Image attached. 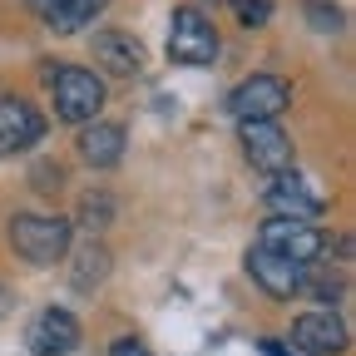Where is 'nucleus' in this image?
<instances>
[{"label": "nucleus", "mask_w": 356, "mask_h": 356, "mask_svg": "<svg viewBox=\"0 0 356 356\" xmlns=\"http://www.w3.org/2000/svg\"><path fill=\"white\" fill-rule=\"evenodd\" d=\"M267 208H273L277 218H297V222H312V218H322V208H327V198H322V188L312 184L307 173H297V168H282V173H273V184H267Z\"/></svg>", "instance_id": "nucleus-5"}, {"label": "nucleus", "mask_w": 356, "mask_h": 356, "mask_svg": "<svg viewBox=\"0 0 356 356\" xmlns=\"http://www.w3.org/2000/svg\"><path fill=\"white\" fill-rule=\"evenodd\" d=\"M228 6H233V15H238L248 30H257V25L273 20V0H228Z\"/></svg>", "instance_id": "nucleus-18"}, {"label": "nucleus", "mask_w": 356, "mask_h": 356, "mask_svg": "<svg viewBox=\"0 0 356 356\" xmlns=\"http://www.w3.org/2000/svg\"><path fill=\"white\" fill-rule=\"evenodd\" d=\"M302 292H312V297H317V302H341L346 297V277L341 273H327V267L317 262V267H307V273H302Z\"/></svg>", "instance_id": "nucleus-16"}, {"label": "nucleus", "mask_w": 356, "mask_h": 356, "mask_svg": "<svg viewBox=\"0 0 356 356\" xmlns=\"http://www.w3.org/2000/svg\"><path fill=\"white\" fill-rule=\"evenodd\" d=\"M262 356H297V351L282 346V341H262Z\"/></svg>", "instance_id": "nucleus-22"}, {"label": "nucleus", "mask_w": 356, "mask_h": 356, "mask_svg": "<svg viewBox=\"0 0 356 356\" xmlns=\"http://www.w3.org/2000/svg\"><path fill=\"white\" fill-rule=\"evenodd\" d=\"M79 322H74V312H65V307H44V312H35L30 317V327H25V346H30V356H70L74 346H79Z\"/></svg>", "instance_id": "nucleus-8"}, {"label": "nucleus", "mask_w": 356, "mask_h": 356, "mask_svg": "<svg viewBox=\"0 0 356 356\" xmlns=\"http://www.w3.org/2000/svg\"><path fill=\"white\" fill-rule=\"evenodd\" d=\"M287 104H292V84L282 74H252V79H243L228 95V109L238 114V124H248V119H277Z\"/></svg>", "instance_id": "nucleus-6"}, {"label": "nucleus", "mask_w": 356, "mask_h": 356, "mask_svg": "<svg viewBox=\"0 0 356 356\" xmlns=\"http://www.w3.org/2000/svg\"><path fill=\"white\" fill-rule=\"evenodd\" d=\"M70 238H74V222L60 213H15L10 218V248L30 267H50V262L70 257Z\"/></svg>", "instance_id": "nucleus-1"}, {"label": "nucleus", "mask_w": 356, "mask_h": 356, "mask_svg": "<svg viewBox=\"0 0 356 356\" xmlns=\"http://www.w3.org/2000/svg\"><path fill=\"white\" fill-rule=\"evenodd\" d=\"M30 178H35V188H40V193H60L65 168H60V163H35V173H30Z\"/></svg>", "instance_id": "nucleus-20"}, {"label": "nucleus", "mask_w": 356, "mask_h": 356, "mask_svg": "<svg viewBox=\"0 0 356 356\" xmlns=\"http://www.w3.org/2000/svg\"><path fill=\"white\" fill-rule=\"evenodd\" d=\"M50 99H55V119L60 124H89L104 109V79L95 70L65 65L50 74Z\"/></svg>", "instance_id": "nucleus-2"}, {"label": "nucleus", "mask_w": 356, "mask_h": 356, "mask_svg": "<svg viewBox=\"0 0 356 356\" xmlns=\"http://www.w3.org/2000/svg\"><path fill=\"white\" fill-rule=\"evenodd\" d=\"M248 273H252V282L273 297V302H287V297L302 292V273H307V267H297L292 257H282V252H273V248L257 243L248 252Z\"/></svg>", "instance_id": "nucleus-11"}, {"label": "nucleus", "mask_w": 356, "mask_h": 356, "mask_svg": "<svg viewBox=\"0 0 356 356\" xmlns=\"http://www.w3.org/2000/svg\"><path fill=\"white\" fill-rule=\"evenodd\" d=\"M168 60L173 65H193V70L218 60V30L198 6H178L173 10V20H168Z\"/></svg>", "instance_id": "nucleus-3"}, {"label": "nucleus", "mask_w": 356, "mask_h": 356, "mask_svg": "<svg viewBox=\"0 0 356 356\" xmlns=\"http://www.w3.org/2000/svg\"><path fill=\"white\" fill-rule=\"evenodd\" d=\"M104 277H109V252H104V243L89 238V243L70 257V287H74V292H95Z\"/></svg>", "instance_id": "nucleus-15"}, {"label": "nucleus", "mask_w": 356, "mask_h": 356, "mask_svg": "<svg viewBox=\"0 0 356 356\" xmlns=\"http://www.w3.org/2000/svg\"><path fill=\"white\" fill-rule=\"evenodd\" d=\"M104 6L109 0H50V6H44V25L55 35H79L89 20L104 15Z\"/></svg>", "instance_id": "nucleus-14"}, {"label": "nucleus", "mask_w": 356, "mask_h": 356, "mask_svg": "<svg viewBox=\"0 0 356 356\" xmlns=\"http://www.w3.org/2000/svg\"><path fill=\"white\" fill-rule=\"evenodd\" d=\"M109 356H154V351H149L139 337H119V341L109 346Z\"/></svg>", "instance_id": "nucleus-21"}, {"label": "nucleus", "mask_w": 356, "mask_h": 356, "mask_svg": "<svg viewBox=\"0 0 356 356\" xmlns=\"http://www.w3.org/2000/svg\"><path fill=\"white\" fill-rule=\"evenodd\" d=\"M346 322L337 317V312H302V317L292 322V351L297 356H341L346 351Z\"/></svg>", "instance_id": "nucleus-9"}, {"label": "nucleus", "mask_w": 356, "mask_h": 356, "mask_svg": "<svg viewBox=\"0 0 356 356\" xmlns=\"http://www.w3.org/2000/svg\"><path fill=\"white\" fill-rule=\"evenodd\" d=\"M6 312H10V302H6V287H0V317H6Z\"/></svg>", "instance_id": "nucleus-23"}, {"label": "nucleus", "mask_w": 356, "mask_h": 356, "mask_svg": "<svg viewBox=\"0 0 356 356\" xmlns=\"http://www.w3.org/2000/svg\"><path fill=\"white\" fill-rule=\"evenodd\" d=\"M95 60H99L109 74L129 79V74L144 70V44L134 40L129 30H99V35H95Z\"/></svg>", "instance_id": "nucleus-13"}, {"label": "nucleus", "mask_w": 356, "mask_h": 356, "mask_svg": "<svg viewBox=\"0 0 356 356\" xmlns=\"http://www.w3.org/2000/svg\"><path fill=\"white\" fill-rule=\"evenodd\" d=\"M44 139V119L30 99L0 95V159H15L25 149H35Z\"/></svg>", "instance_id": "nucleus-10"}, {"label": "nucleus", "mask_w": 356, "mask_h": 356, "mask_svg": "<svg viewBox=\"0 0 356 356\" xmlns=\"http://www.w3.org/2000/svg\"><path fill=\"white\" fill-rule=\"evenodd\" d=\"M74 218L84 222L89 233H104L109 222H114V198H109L104 188H99V193H84V198H79V208H74Z\"/></svg>", "instance_id": "nucleus-17"}, {"label": "nucleus", "mask_w": 356, "mask_h": 356, "mask_svg": "<svg viewBox=\"0 0 356 356\" xmlns=\"http://www.w3.org/2000/svg\"><path fill=\"white\" fill-rule=\"evenodd\" d=\"M257 243L273 248V252H282V257H292L297 267H317L332 252V238L317 228V222H297V218H267L262 233H257Z\"/></svg>", "instance_id": "nucleus-4"}, {"label": "nucleus", "mask_w": 356, "mask_h": 356, "mask_svg": "<svg viewBox=\"0 0 356 356\" xmlns=\"http://www.w3.org/2000/svg\"><path fill=\"white\" fill-rule=\"evenodd\" d=\"M243 154L252 159V168H262L267 178L292 168V134L277 124V119H248L243 129Z\"/></svg>", "instance_id": "nucleus-7"}, {"label": "nucleus", "mask_w": 356, "mask_h": 356, "mask_svg": "<svg viewBox=\"0 0 356 356\" xmlns=\"http://www.w3.org/2000/svg\"><path fill=\"white\" fill-rule=\"evenodd\" d=\"M302 10L312 15L317 30H341V10L337 6H322V0H302Z\"/></svg>", "instance_id": "nucleus-19"}, {"label": "nucleus", "mask_w": 356, "mask_h": 356, "mask_svg": "<svg viewBox=\"0 0 356 356\" xmlns=\"http://www.w3.org/2000/svg\"><path fill=\"white\" fill-rule=\"evenodd\" d=\"M79 159L89 168H114L124 159V124H109V119H89L79 124Z\"/></svg>", "instance_id": "nucleus-12"}]
</instances>
